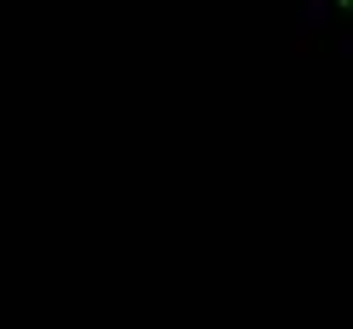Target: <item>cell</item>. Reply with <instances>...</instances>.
<instances>
[{"instance_id":"cell-1","label":"cell","mask_w":353,"mask_h":329,"mask_svg":"<svg viewBox=\"0 0 353 329\" xmlns=\"http://www.w3.org/2000/svg\"><path fill=\"white\" fill-rule=\"evenodd\" d=\"M342 6H353V0H342Z\"/></svg>"}]
</instances>
